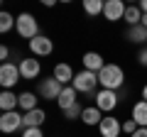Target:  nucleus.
I'll use <instances>...</instances> for the list:
<instances>
[{
  "instance_id": "f257e3e1",
  "label": "nucleus",
  "mask_w": 147,
  "mask_h": 137,
  "mask_svg": "<svg viewBox=\"0 0 147 137\" xmlns=\"http://www.w3.org/2000/svg\"><path fill=\"white\" fill-rule=\"evenodd\" d=\"M98 83L108 91H120L125 86V71L118 64H105L98 71Z\"/></svg>"
},
{
  "instance_id": "f03ea898",
  "label": "nucleus",
  "mask_w": 147,
  "mask_h": 137,
  "mask_svg": "<svg viewBox=\"0 0 147 137\" xmlns=\"http://www.w3.org/2000/svg\"><path fill=\"white\" fill-rule=\"evenodd\" d=\"M15 32L22 39H30L32 42L34 37H39V22H37V17L30 15V12H20L17 20H15Z\"/></svg>"
},
{
  "instance_id": "7ed1b4c3",
  "label": "nucleus",
  "mask_w": 147,
  "mask_h": 137,
  "mask_svg": "<svg viewBox=\"0 0 147 137\" xmlns=\"http://www.w3.org/2000/svg\"><path fill=\"white\" fill-rule=\"evenodd\" d=\"M20 79H22L20 64L5 61L3 66H0V86H3V91H12V88H15V83H17Z\"/></svg>"
},
{
  "instance_id": "20e7f679",
  "label": "nucleus",
  "mask_w": 147,
  "mask_h": 137,
  "mask_svg": "<svg viewBox=\"0 0 147 137\" xmlns=\"http://www.w3.org/2000/svg\"><path fill=\"white\" fill-rule=\"evenodd\" d=\"M64 86L59 83L54 76H49V79H42L39 81V86H37V95L44 100H59V95H61Z\"/></svg>"
},
{
  "instance_id": "39448f33",
  "label": "nucleus",
  "mask_w": 147,
  "mask_h": 137,
  "mask_svg": "<svg viewBox=\"0 0 147 137\" xmlns=\"http://www.w3.org/2000/svg\"><path fill=\"white\" fill-rule=\"evenodd\" d=\"M74 88L79 91V93H93L96 86H98V74H93V71H79V74L74 76Z\"/></svg>"
},
{
  "instance_id": "423d86ee",
  "label": "nucleus",
  "mask_w": 147,
  "mask_h": 137,
  "mask_svg": "<svg viewBox=\"0 0 147 137\" xmlns=\"http://www.w3.org/2000/svg\"><path fill=\"white\" fill-rule=\"evenodd\" d=\"M118 103H120V98H118V91L100 88L98 93H96V108H98L100 113H113V110L118 108Z\"/></svg>"
},
{
  "instance_id": "0eeeda50",
  "label": "nucleus",
  "mask_w": 147,
  "mask_h": 137,
  "mask_svg": "<svg viewBox=\"0 0 147 137\" xmlns=\"http://www.w3.org/2000/svg\"><path fill=\"white\" fill-rule=\"evenodd\" d=\"M22 130V113L20 110H10L0 115V132L3 135H12V132Z\"/></svg>"
},
{
  "instance_id": "6e6552de",
  "label": "nucleus",
  "mask_w": 147,
  "mask_h": 137,
  "mask_svg": "<svg viewBox=\"0 0 147 137\" xmlns=\"http://www.w3.org/2000/svg\"><path fill=\"white\" fill-rule=\"evenodd\" d=\"M125 10L127 5L123 3V0H105V7H103V17L108 22H118L125 17Z\"/></svg>"
},
{
  "instance_id": "1a4fd4ad",
  "label": "nucleus",
  "mask_w": 147,
  "mask_h": 137,
  "mask_svg": "<svg viewBox=\"0 0 147 137\" xmlns=\"http://www.w3.org/2000/svg\"><path fill=\"white\" fill-rule=\"evenodd\" d=\"M30 52L34 54V56H49V54L54 52V42L47 34H39V37H34L30 42Z\"/></svg>"
},
{
  "instance_id": "9d476101",
  "label": "nucleus",
  "mask_w": 147,
  "mask_h": 137,
  "mask_svg": "<svg viewBox=\"0 0 147 137\" xmlns=\"http://www.w3.org/2000/svg\"><path fill=\"white\" fill-rule=\"evenodd\" d=\"M98 132H100V137H120L123 122L118 120V118H113V115H105L103 122L98 125Z\"/></svg>"
},
{
  "instance_id": "9b49d317",
  "label": "nucleus",
  "mask_w": 147,
  "mask_h": 137,
  "mask_svg": "<svg viewBox=\"0 0 147 137\" xmlns=\"http://www.w3.org/2000/svg\"><path fill=\"white\" fill-rule=\"evenodd\" d=\"M20 74L25 81H34L37 76L42 74V64H39V59H22L20 61Z\"/></svg>"
},
{
  "instance_id": "f8f14e48",
  "label": "nucleus",
  "mask_w": 147,
  "mask_h": 137,
  "mask_svg": "<svg viewBox=\"0 0 147 137\" xmlns=\"http://www.w3.org/2000/svg\"><path fill=\"white\" fill-rule=\"evenodd\" d=\"M47 120V113L42 108H34L30 113H22V130H30V127H42Z\"/></svg>"
},
{
  "instance_id": "ddd939ff",
  "label": "nucleus",
  "mask_w": 147,
  "mask_h": 137,
  "mask_svg": "<svg viewBox=\"0 0 147 137\" xmlns=\"http://www.w3.org/2000/svg\"><path fill=\"white\" fill-rule=\"evenodd\" d=\"M76 103H79V91L74 88V86H64L61 95H59V100H57V105L61 108V113L69 110L71 105H76Z\"/></svg>"
},
{
  "instance_id": "4468645a",
  "label": "nucleus",
  "mask_w": 147,
  "mask_h": 137,
  "mask_svg": "<svg viewBox=\"0 0 147 137\" xmlns=\"http://www.w3.org/2000/svg\"><path fill=\"white\" fill-rule=\"evenodd\" d=\"M54 79H57L59 81V83H61V86H71L74 83V76H76V74H74V68L71 66H69V64H57V66H54Z\"/></svg>"
},
{
  "instance_id": "2eb2a0df",
  "label": "nucleus",
  "mask_w": 147,
  "mask_h": 137,
  "mask_svg": "<svg viewBox=\"0 0 147 137\" xmlns=\"http://www.w3.org/2000/svg\"><path fill=\"white\" fill-rule=\"evenodd\" d=\"M17 108H20V95L15 91H3L0 93V110L10 113V110H17Z\"/></svg>"
},
{
  "instance_id": "dca6fc26",
  "label": "nucleus",
  "mask_w": 147,
  "mask_h": 137,
  "mask_svg": "<svg viewBox=\"0 0 147 137\" xmlns=\"http://www.w3.org/2000/svg\"><path fill=\"white\" fill-rule=\"evenodd\" d=\"M81 61H84V68H86V71H93V74H98L100 68L105 66L103 56H100L98 52H86V54H84V59H81Z\"/></svg>"
},
{
  "instance_id": "f3484780",
  "label": "nucleus",
  "mask_w": 147,
  "mask_h": 137,
  "mask_svg": "<svg viewBox=\"0 0 147 137\" xmlns=\"http://www.w3.org/2000/svg\"><path fill=\"white\" fill-rule=\"evenodd\" d=\"M103 113L98 110V108L96 105H88V108H84V115H81V122H84V125H100V122H103Z\"/></svg>"
},
{
  "instance_id": "a211bd4d",
  "label": "nucleus",
  "mask_w": 147,
  "mask_h": 137,
  "mask_svg": "<svg viewBox=\"0 0 147 137\" xmlns=\"http://www.w3.org/2000/svg\"><path fill=\"white\" fill-rule=\"evenodd\" d=\"M132 120H135L140 127H147V100L140 98L135 105H132Z\"/></svg>"
},
{
  "instance_id": "6ab92c4d",
  "label": "nucleus",
  "mask_w": 147,
  "mask_h": 137,
  "mask_svg": "<svg viewBox=\"0 0 147 137\" xmlns=\"http://www.w3.org/2000/svg\"><path fill=\"white\" fill-rule=\"evenodd\" d=\"M34 108H39V98H37L32 91H22L20 93V110L30 113V110H34Z\"/></svg>"
},
{
  "instance_id": "aec40b11",
  "label": "nucleus",
  "mask_w": 147,
  "mask_h": 137,
  "mask_svg": "<svg viewBox=\"0 0 147 137\" xmlns=\"http://www.w3.org/2000/svg\"><path fill=\"white\" fill-rule=\"evenodd\" d=\"M125 37H127V42H132V44H145L147 42V27L135 25V27H130V30L125 32Z\"/></svg>"
},
{
  "instance_id": "412c9836",
  "label": "nucleus",
  "mask_w": 147,
  "mask_h": 137,
  "mask_svg": "<svg viewBox=\"0 0 147 137\" xmlns=\"http://www.w3.org/2000/svg\"><path fill=\"white\" fill-rule=\"evenodd\" d=\"M123 20H125L130 27L140 25V22H142V10H140V5H127V10H125V17H123Z\"/></svg>"
},
{
  "instance_id": "4be33fe9",
  "label": "nucleus",
  "mask_w": 147,
  "mask_h": 137,
  "mask_svg": "<svg viewBox=\"0 0 147 137\" xmlns=\"http://www.w3.org/2000/svg\"><path fill=\"white\" fill-rule=\"evenodd\" d=\"M103 7H105V3H103V0H86V3H84L86 15H91V17L103 15Z\"/></svg>"
},
{
  "instance_id": "5701e85b",
  "label": "nucleus",
  "mask_w": 147,
  "mask_h": 137,
  "mask_svg": "<svg viewBox=\"0 0 147 137\" xmlns=\"http://www.w3.org/2000/svg\"><path fill=\"white\" fill-rule=\"evenodd\" d=\"M15 20H17V17H12L10 12L3 10V12H0V32H3V34H7V32L15 27Z\"/></svg>"
},
{
  "instance_id": "b1692460",
  "label": "nucleus",
  "mask_w": 147,
  "mask_h": 137,
  "mask_svg": "<svg viewBox=\"0 0 147 137\" xmlns=\"http://www.w3.org/2000/svg\"><path fill=\"white\" fill-rule=\"evenodd\" d=\"M81 115H84V105H81V103H76V105H71L69 110H64V118H66V120H81Z\"/></svg>"
},
{
  "instance_id": "393cba45",
  "label": "nucleus",
  "mask_w": 147,
  "mask_h": 137,
  "mask_svg": "<svg viewBox=\"0 0 147 137\" xmlns=\"http://www.w3.org/2000/svg\"><path fill=\"white\" fill-rule=\"evenodd\" d=\"M137 130H140V125H137V122L132 120V118H130V120H125V122H123V132H125L127 137H130V135H135Z\"/></svg>"
},
{
  "instance_id": "a878e982",
  "label": "nucleus",
  "mask_w": 147,
  "mask_h": 137,
  "mask_svg": "<svg viewBox=\"0 0 147 137\" xmlns=\"http://www.w3.org/2000/svg\"><path fill=\"white\" fill-rule=\"evenodd\" d=\"M22 137H44L42 127H30V130H22Z\"/></svg>"
},
{
  "instance_id": "bb28decb",
  "label": "nucleus",
  "mask_w": 147,
  "mask_h": 137,
  "mask_svg": "<svg viewBox=\"0 0 147 137\" xmlns=\"http://www.w3.org/2000/svg\"><path fill=\"white\" fill-rule=\"evenodd\" d=\"M137 61H140V66H145V68H147V47H142V49H140V54H137Z\"/></svg>"
},
{
  "instance_id": "cd10ccee",
  "label": "nucleus",
  "mask_w": 147,
  "mask_h": 137,
  "mask_svg": "<svg viewBox=\"0 0 147 137\" xmlns=\"http://www.w3.org/2000/svg\"><path fill=\"white\" fill-rule=\"evenodd\" d=\"M7 56H10V49H7V47H0V59H3V64L7 61Z\"/></svg>"
},
{
  "instance_id": "c85d7f7f",
  "label": "nucleus",
  "mask_w": 147,
  "mask_h": 137,
  "mask_svg": "<svg viewBox=\"0 0 147 137\" xmlns=\"http://www.w3.org/2000/svg\"><path fill=\"white\" fill-rule=\"evenodd\" d=\"M130 137H147V127H140V130H137L135 135H130Z\"/></svg>"
},
{
  "instance_id": "c756f323",
  "label": "nucleus",
  "mask_w": 147,
  "mask_h": 137,
  "mask_svg": "<svg viewBox=\"0 0 147 137\" xmlns=\"http://www.w3.org/2000/svg\"><path fill=\"white\" fill-rule=\"evenodd\" d=\"M42 5H44V7H54V5H57V0H44Z\"/></svg>"
},
{
  "instance_id": "7c9ffc66",
  "label": "nucleus",
  "mask_w": 147,
  "mask_h": 137,
  "mask_svg": "<svg viewBox=\"0 0 147 137\" xmlns=\"http://www.w3.org/2000/svg\"><path fill=\"white\" fill-rule=\"evenodd\" d=\"M140 10L145 12V15H147V0H142V3H140Z\"/></svg>"
},
{
  "instance_id": "2f4dec72",
  "label": "nucleus",
  "mask_w": 147,
  "mask_h": 137,
  "mask_svg": "<svg viewBox=\"0 0 147 137\" xmlns=\"http://www.w3.org/2000/svg\"><path fill=\"white\" fill-rule=\"evenodd\" d=\"M142 100H147V83L142 86Z\"/></svg>"
},
{
  "instance_id": "473e14b6",
  "label": "nucleus",
  "mask_w": 147,
  "mask_h": 137,
  "mask_svg": "<svg viewBox=\"0 0 147 137\" xmlns=\"http://www.w3.org/2000/svg\"><path fill=\"white\" fill-rule=\"evenodd\" d=\"M140 25H142V27H147V15H145V12H142V22H140Z\"/></svg>"
}]
</instances>
